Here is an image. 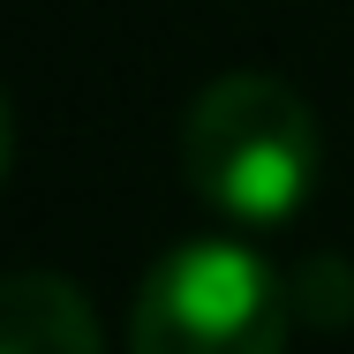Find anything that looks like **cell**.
Returning <instances> with one entry per match:
<instances>
[{"label": "cell", "mask_w": 354, "mask_h": 354, "mask_svg": "<svg viewBox=\"0 0 354 354\" xmlns=\"http://www.w3.org/2000/svg\"><path fill=\"white\" fill-rule=\"evenodd\" d=\"M181 174L234 226H286L317 189V113L279 75H218L181 113Z\"/></svg>", "instance_id": "obj_1"}, {"label": "cell", "mask_w": 354, "mask_h": 354, "mask_svg": "<svg viewBox=\"0 0 354 354\" xmlns=\"http://www.w3.org/2000/svg\"><path fill=\"white\" fill-rule=\"evenodd\" d=\"M286 286L241 241H181L136 286L129 354H279Z\"/></svg>", "instance_id": "obj_2"}, {"label": "cell", "mask_w": 354, "mask_h": 354, "mask_svg": "<svg viewBox=\"0 0 354 354\" xmlns=\"http://www.w3.org/2000/svg\"><path fill=\"white\" fill-rule=\"evenodd\" d=\"M0 354H106L83 286L61 272H15L0 301Z\"/></svg>", "instance_id": "obj_3"}]
</instances>
